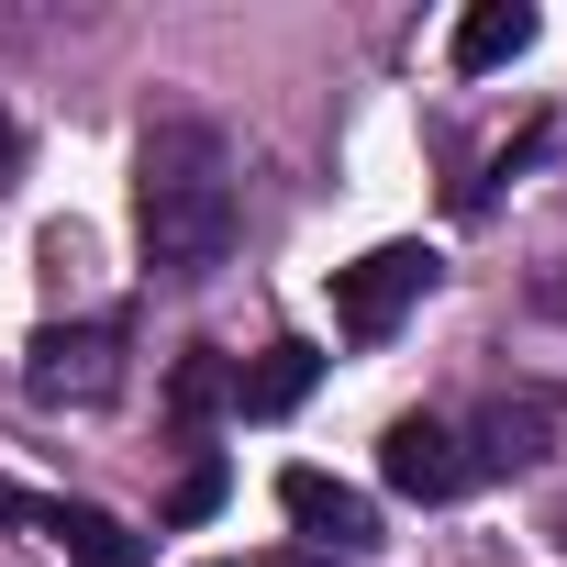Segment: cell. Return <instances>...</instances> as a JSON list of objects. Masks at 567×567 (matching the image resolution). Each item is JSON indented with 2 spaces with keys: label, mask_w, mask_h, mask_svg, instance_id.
I'll use <instances>...</instances> for the list:
<instances>
[{
  "label": "cell",
  "mask_w": 567,
  "mask_h": 567,
  "mask_svg": "<svg viewBox=\"0 0 567 567\" xmlns=\"http://www.w3.org/2000/svg\"><path fill=\"white\" fill-rule=\"evenodd\" d=\"M234 145L212 123H156L134 145V234H145V267L167 290H200V278L234 256Z\"/></svg>",
  "instance_id": "cell-1"
},
{
  "label": "cell",
  "mask_w": 567,
  "mask_h": 567,
  "mask_svg": "<svg viewBox=\"0 0 567 567\" xmlns=\"http://www.w3.org/2000/svg\"><path fill=\"white\" fill-rule=\"evenodd\" d=\"M23 390H34L45 412H101V401L123 390V323H112V312H101V323H45L34 357H23Z\"/></svg>",
  "instance_id": "cell-2"
},
{
  "label": "cell",
  "mask_w": 567,
  "mask_h": 567,
  "mask_svg": "<svg viewBox=\"0 0 567 567\" xmlns=\"http://www.w3.org/2000/svg\"><path fill=\"white\" fill-rule=\"evenodd\" d=\"M434 278H445V256H434V245H368L357 267H334V323H346L357 346H379V334L434 290Z\"/></svg>",
  "instance_id": "cell-3"
},
{
  "label": "cell",
  "mask_w": 567,
  "mask_h": 567,
  "mask_svg": "<svg viewBox=\"0 0 567 567\" xmlns=\"http://www.w3.org/2000/svg\"><path fill=\"white\" fill-rule=\"evenodd\" d=\"M556 423H567L556 390H501V401L456 434V445H467V478H523V467H545V456H556Z\"/></svg>",
  "instance_id": "cell-4"
},
{
  "label": "cell",
  "mask_w": 567,
  "mask_h": 567,
  "mask_svg": "<svg viewBox=\"0 0 567 567\" xmlns=\"http://www.w3.org/2000/svg\"><path fill=\"white\" fill-rule=\"evenodd\" d=\"M379 478H390L401 501H456V489H467V445H456V423L401 412V423L379 434Z\"/></svg>",
  "instance_id": "cell-5"
},
{
  "label": "cell",
  "mask_w": 567,
  "mask_h": 567,
  "mask_svg": "<svg viewBox=\"0 0 567 567\" xmlns=\"http://www.w3.org/2000/svg\"><path fill=\"white\" fill-rule=\"evenodd\" d=\"M278 512H290L323 556H357V545H379V512H368V489H346V478H323V467H278Z\"/></svg>",
  "instance_id": "cell-6"
},
{
  "label": "cell",
  "mask_w": 567,
  "mask_h": 567,
  "mask_svg": "<svg viewBox=\"0 0 567 567\" xmlns=\"http://www.w3.org/2000/svg\"><path fill=\"white\" fill-rule=\"evenodd\" d=\"M312 379H323L312 346H267V357L234 379V412H245V423H278V412H301V401H312Z\"/></svg>",
  "instance_id": "cell-7"
},
{
  "label": "cell",
  "mask_w": 567,
  "mask_h": 567,
  "mask_svg": "<svg viewBox=\"0 0 567 567\" xmlns=\"http://www.w3.org/2000/svg\"><path fill=\"white\" fill-rule=\"evenodd\" d=\"M534 45V12H523V0H478V12H456V79H489V68H512Z\"/></svg>",
  "instance_id": "cell-8"
},
{
  "label": "cell",
  "mask_w": 567,
  "mask_h": 567,
  "mask_svg": "<svg viewBox=\"0 0 567 567\" xmlns=\"http://www.w3.org/2000/svg\"><path fill=\"white\" fill-rule=\"evenodd\" d=\"M223 401H234V368H223L212 346H189V357H178V379H167V423H212Z\"/></svg>",
  "instance_id": "cell-9"
},
{
  "label": "cell",
  "mask_w": 567,
  "mask_h": 567,
  "mask_svg": "<svg viewBox=\"0 0 567 567\" xmlns=\"http://www.w3.org/2000/svg\"><path fill=\"white\" fill-rule=\"evenodd\" d=\"M56 512H68V501H45V489H23V478H0V523H23V534L56 545Z\"/></svg>",
  "instance_id": "cell-10"
},
{
  "label": "cell",
  "mask_w": 567,
  "mask_h": 567,
  "mask_svg": "<svg viewBox=\"0 0 567 567\" xmlns=\"http://www.w3.org/2000/svg\"><path fill=\"white\" fill-rule=\"evenodd\" d=\"M200 512H223V467L200 456L189 478H178V501H167V523H200Z\"/></svg>",
  "instance_id": "cell-11"
},
{
  "label": "cell",
  "mask_w": 567,
  "mask_h": 567,
  "mask_svg": "<svg viewBox=\"0 0 567 567\" xmlns=\"http://www.w3.org/2000/svg\"><path fill=\"white\" fill-rule=\"evenodd\" d=\"M12 178H23V123L0 112V200H12Z\"/></svg>",
  "instance_id": "cell-12"
},
{
  "label": "cell",
  "mask_w": 567,
  "mask_h": 567,
  "mask_svg": "<svg viewBox=\"0 0 567 567\" xmlns=\"http://www.w3.org/2000/svg\"><path fill=\"white\" fill-rule=\"evenodd\" d=\"M278 567H346V556H278Z\"/></svg>",
  "instance_id": "cell-13"
}]
</instances>
